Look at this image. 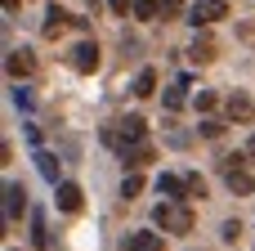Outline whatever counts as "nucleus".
<instances>
[{
  "label": "nucleus",
  "instance_id": "1",
  "mask_svg": "<svg viewBox=\"0 0 255 251\" xmlns=\"http://www.w3.org/2000/svg\"><path fill=\"white\" fill-rule=\"evenodd\" d=\"M99 139H103L108 148H117V153L143 148V139H148V121H143L139 112H130V117H121V121H108V126L99 130Z\"/></svg>",
  "mask_w": 255,
  "mask_h": 251
},
{
  "label": "nucleus",
  "instance_id": "2",
  "mask_svg": "<svg viewBox=\"0 0 255 251\" xmlns=\"http://www.w3.org/2000/svg\"><path fill=\"white\" fill-rule=\"evenodd\" d=\"M152 225H157L161 234H188V229H193V211H188L184 202L166 198V202L152 207Z\"/></svg>",
  "mask_w": 255,
  "mask_h": 251
},
{
  "label": "nucleus",
  "instance_id": "3",
  "mask_svg": "<svg viewBox=\"0 0 255 251\" xmlns=\"http://www.w3.org/2000/svg\"><path fill=\"white\" fill-rule=\"evenodd\" d=\"M247 162H251L247 153H233V157H224V184H229L238 198H251V193H255V175L247 171Z\"/></svg>",
  "mask_w": 255,
  "mask_h": 251
},
{
  "label": "nucleus",
  "instance_id": "4",
  "mask_svg": "<svg viewBox=\"0 0 255 251\" xmlns=\"http://www.w3.org/2000/svg\"><path fill=\"white\" fill-rule=\"evenodd\" d=\"M220 18H229V4H224V0H197V4L188 9V22H193V27H211V22H220Z\"/></svg>",
  "mask_w": 255,
  "mask_h": 251
},
{
  "label": "nucleus",
  "instance_id": "5",
  "mask_svg": "<svg viewBox=\"0 0 255 251\" xmlns=\"http://www.w3.org/2000/svg\"><path fill=\"white\" fill-rule=\"evenodd\" d=\"M72 67H76V72H99V45H94V40H81V45L72 49Z\"/></svg>",
  "mask_w": 255,
  "mask_h": 251
},
{
  "label": "nucleus",
  "instance_id": "6",
  "mask_svg": "<svg viewBox=\"0 0 255 251\" xmlns=\"http://www.w3.org/2000/svg\"><path fill=\"white\" fill-rule=\"evenodd\" d=\"M4 72L18 81V76H31L36 72V58H31V49H9V58H4Z\"/></svg>",
  "mask_w": 255,
  "mask_h": 251
},
{
  "label": "nucleus",
  "instance_id": "7",
  "mask_svg": "<svg viewBox=\"0 0 255 251\" xmlns=\"http://www.w3.org/2000/svg\"><path fill=\"white\" fill-rule=\"evenodd\" d=\"M22 211H27V189L9 180V184H4V220H18Z\"/></svg>",
  "mask_w": 255,
  "mask_h": 251
},
{
  "label": "nucleus",
  "instance_id": "8",
  "mask_svg": "<svg viewBox=\"0 0 255 251\" xmlns=\"http://www.w3.org/2000/svg\"><path fill=\"white\" fill-rule=\"evenodd\" d=\"M224 108H229V117H233L238 126H251V121H255V103L247 99V94H229Z\"/></svg>",
  "mask_w": 255,
  "mask_h": 251
},
{
  "label": "nucleus",
  "instance_id": "9",
  "mask_svg": "<svg viewBox=\"0 0 255 251\" xmlns=\"http://www.w3.org/2000/svg\"><path fill=\"white\" fill-rule=\"evenodd\" d=\"M54 202H58V211H67V216L81 211V184H67V180H63L58 193H54Z\"/></svg>",
  "mask_w": 255,
  "mask_h": 251
},
{
  "label": "nucleus",
  "instance_id": "10",
  "mask_svg": "<svg viewBox=\"0 0 255 251\" xmlns=\"http://www.w3.org/2000/svg\"><path fill=\"white\" fill-rule=\"evenodd\" d=\"M157 193H166V198L184 202V193H188V180H184V175H157Z\"/></svg>",
  "mask_w": 255,
  "mask_h": 251
},
{
  "label": "nucleus",
  "instance_id": "11",
  "mask_svg": "<svg viewBox=\"0 0 255 251\" xmlns=\"http://www.w3.org/2000/svg\"><path fill=\"white\" fill-rule=\"evenodd\" d=\"M67 22H72V13H67L63 4H49V9H45V36H58Z\"/></svg>",
  "mask_w": 255,
  "mask_h": 251
},
{
  "label": "nucleus",
  "instance_id": "12",
  "mask_svg": "<svg viewBox=\"0 0 255 251\" xmlns=\"http://www.w3.org/2000/svg\"><path fill=\"white\" fill-rule=\"evenodd\" d=\"M126 251H166V243H161V234H130Z\"/></svg>",
  "mask_w": 255,
  "mask_h": 251
},
{
  "label": "nucleus",
  "instance_id": "13",
  "mask_svg": "<svg viewBox=\"0 0 255 251\" xmlns=\"http://www.w3.org/2000/svg\"><path fill=\"white\" fill-rule=\"evenodd\" d=\"M184 90H188V76H179V81H175V85L166 90V99H161V103H166L170 112H179V108L188 103V94H184Z\"/></svg>",
  "mask_w": 255,
  "mask_h": 251
},
{
  "label": "nucleus",
  "instance_id": "14",
  "mask_svg": "<svg viewBox=\"0 0 255 251\" xmlns=\"http://www.w3.org/2000/svg\"><path fill=\"white\" fill-rule=\"evenodd\" d=\"M36 171H40L49 184H63V180H58V157H54V153H36Z\"/></svg>",
  "mask_w": 255,
  "mask_h": 251
},
{
  "label": "nucleus",
  "instance_id": "15",
  "mask_svg": "<svg viewBox=\"0 0 255 251\" xmlns=\"http://www.w3.org/2000/svg\"><path fill=\"white\" fill-rule=\"evenodd\" d=\"M152 90H157V72H152V67H143V72L134 76V94H139V99H148Z\"/></svg>",
  "mask_w": 255,
  "mask_h": 251
},
{
  "label": "nucleus",
  "instance_id": "16",
  "mask_svg": "<svg viewBox=\"0 0 255 251\" xmlns=\"http://www.w3.org/2000/svg\"><path fill=\"white\" fill-rule=\"evenodd\" d=\"M157 13H161V0H134V18L139 22H152Z\"/></svg>",
  "mask_w": 255,
  "mask_h": 251
},
{
  "label": "nucleus",
  "instance_id": "17",
  "mask_svg": "<svg viewBox=\"0 0 255 251\" xmlns=\"http://www.w3.org/2000/svg\"><path fill=\"white\" fill-rule=\"evenodd\" d=\"M31 243H36V251L49 247V234H45V216H40V211L31 216Z\"/></svg>",
  "mask_w": 255,
  "mask_h": 251
},
{
  "label": "nucleus",
  "instance_id": "18",
  "mask_svg": "<svg viewBox=\"0 0 255 251\" xmlns=\"http://www.w3.org/2000/svg\"><path fill=\"white\" fill-rule=\"evenodd\" d=\"M188 54H193V63H211V58H215V45H211V40H197Z\"/></svg>",
  "mask_w": 255,
  "mask_h": 251
},
{
  "label": "nucleus",
  "instance_id": "19",
  "mask_svg": "<svg viewBox=\"0 0 255 251\" xmlns=\"http://www.w3.org/2000/svg\"><path fill=\"white\" fill-rule=\"evenodd\" d=\"M139 189H143V180H139V175H126V180H121V198H126V202H130V198H139Z\"/></svg>",
  "mask_w": 255,
  "mask_h": 251
},
{
  "label": "nucleus",
  "instance_id": "20",
  "mask_svg": "<svg viewBox=\"0 0 255 251\" xmlns=\"http://www.w3.org/2000/svg\"><path fill=\"white\" fill-rule=\"evenodd\" d=\"M184 180H188V193L193 198H206V180L202 175H184Z\"/></svg>",
  "mask_w": 255,
  "mask_h": 251
},
{
  "label": "nucleus",
  "instance_id": "21",
  "mask_svg": "<svg viewBox=\"0 0 255 251\" xmlns=\"http://www.w3.org/2000/svg\"><path fill=\"white\" fill-rule=\"evenodd\" d=\"M238 234H242V225H238V220H224V229H220V238H224V243H238Z\"/></svg>",
  "mask_w": 255,
  "mask_h": 251
},
{
  "label": "nucleus",
  "instance_id": "22",
  "mask_svg": "<svg viewBox=\"0 0 255 251\" xmlns=\"http://www.w3.org/2000/svg\"><path fill=\"white\" fill-rule=\"evenodd\" d=\"M184 13V0H161V18H179Z\"/></svg>",
  "mask_w": 255,
  "mask_h": 251
},
{
  "label": "nucleus",
  "instance_id": "23",
  "mask_svg": "<svg viewBox=\"0 0 255 251\" xmlns=\"http://www.w3.org/2000/svg\"><path fill=\"white\" fill-rule=\"evenodd\" d=\"M13 108H22V112H27V108H31V94H27V90H22V85H13Z\"/></svg>",
  "mask_w": 255,
  "mask_h": 251
},
{
  "label": "nucleus",
  "instance_id": "24",
  "mask_svg": "<svg viewBox=\"0 0 255 251\" xmlns=\"http://www.w3.org/2000/svg\"><path fill=\"white\" fill-rule=\"evenodd\" d=\"M108 4H112V13H121V18L134 13V0H108Z\"/></svg>",
  "mask_w": 255,
  "mask_h": 251
},
{
  "label": "nucleus",
  "instance_id": "25",
  "mask_svg": "<svg viewBox=\"0 0 255 251\" xmlns=\"http://www.w3.org/2000/svg\"><path fill=\"white\" fill-rule=\"evenodd\" d=\"M211 108H215V94L202 90V94H197V112H211Z\"/></svg>",
  "mask_w": 255,
  "mask_h": 251
},
{
  "label": "nucleus",
  "instance_id": "26",
  "mask_svg": "<svg viewBox=\"0 0 255 251\" xmlns=\"http://www.w3.org/2000/svg\"><path fill=\"white\" fill-rule=\"evenodd\" d=\"M247 157H251V162H255V135H251V144H247Z\"/></svg>",
  "mask_w": 255,
  "mask_h": 251
},
{
  "label": "nucleus",
  "instance_id": "27",
  "mask_svg": "<svg viewBox=\"0 0 255 251\" xmlns=\"http://www.w3.org/2000/svg\"><path fill=\"white\" fill-rule=\"evenodd\" d=\"M13 9H18V0H4V13H13Z\"/></svg>",
  "mask_w": 255,
  "mask_h": 251
}]
</instances>
